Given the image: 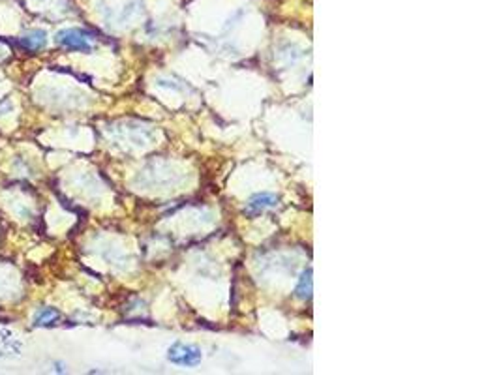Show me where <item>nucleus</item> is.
Instances as JSON below:
<instances>
[{"label": "nucleus", "instance_id": "nucleus-4", "mask_svg": "<svg viewBox=\"0 0 501 375\" xmlns=\"http://www.w3.org/2000/svg\"><path fill=\"white\" fill-rule=\"evenodd\" d=\"M19 43L25 47V49H28V51H40V49H43L47 43L46 30L36 28V30H30V32L23 34V36H21Z\"/></svg>", "mask_w": 501, "mask_h": 375}, {"label": "nucleus", "instance_id": "nucleus-5", "mask_svg": "<svg viewBox=\"0 0 501 375\" xmlns=\"http://www.w3.org/2000/svg\"><path fill=\"white\" fill-rule=\"evenodd\" d=\"M312 291H314V280H312V268L308 267L306 270H302L295 293H297V296L301 301H310L312 298Z\"/></svg>", "mask_w": 501, "mask_h": 375}, {"label": "nucleus", "instance_id": "nucleus-1", "mask_svg": "<svg viewBox=\"0 0 501 375\" xmlns=\"http://www.w3.org/2000/svg\"><path fill=\"white\" fill-rule=\"evenodd\" d=\"M94 36L83 28H64L57 34V43L66 49H74V51H83L88 53L92 49Z\"/></svg>", "mask_w": 501, "mask_h": 375}, {"label": "nucleus", "instance_id": "nucleus-2", "mask_svg": "<svg viewBox=\"0 0 501 375\" xmlns=\"http://www.w3.org/2000/svg\"><path fill=\"white\" fill-rule=\"evenodd\" d=\"M201 358H203L201 349L195 347V345H188V343L177 342L169 347V351H167V361L173 362L177 366L192 368V366H197V364H199Z\"/></svg>", "mask_w": 501, "mask_h": 375}, {"label": "nucleus", "instance_id": "nucleus-3", "mask_svg": "<svg viewBox=\"0 0 501 375\" xmlns=\"http://www.w3.org/2000/svg\"><path fill=\"white\" fill-rule=\"evenodd\" d=\"M278 205V197L268 192H261V194L252 195L246 203V212L252 216H257L261 212H265L268 208H274Z\"/></svg>", "mask_w": 501, "mask_h": 375}, {"label": "nucleus", "instance_id": "nucleus-6", "mask_svg": "<svg viewBox=\"0 0 501 375\" xmlns=\"http://www.w3.org/2000/svg\"><path fill=\"white\" fill-rule=\"evenodd\" d=\"M61 319V314L53 308H41L36 317H34V325L36 327H46V325H53L55 321Z\"/></svg>", "mask_w": 501, "mask_h": 375}]
</instances>
